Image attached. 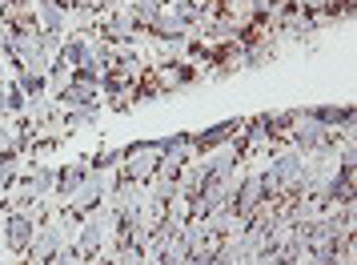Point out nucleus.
Here are the masks:
<instances>
[{
  "instance_id": "nucleus-2",
  "label": "nucleus",
  "mask_w": 357,
  "mask_h": 265,
  "mask_svg": "<svg viewBox=\"0 0 357 265\" xmlns=\"http://www.w3.org/2000/svg\"><path fill=\"white\" fill-rule=\"evenodd\" d=\"M40 213H49V205L4 209V217H0V245H4V253L24 257V249H29V241H33V229H36V217Z\"/></svg>"
},
{
  "instance_id": "nucleus-1",
  "label": "nucleus",
  "mask_w": 357,
  "mask_h": 265,
  "mask_svg": "<svg viewBox=\"0 0 357 265\" xmlns=\"http://www.w3.org/2000/svg\"><path fill=\"white\" fill-rule=\"evenodd\" d=\"M109 241H113V209L109 205H100L93 213H84L77 221V237H73V245L81 253L84 262H93L100 253H109Z\"/></svg>"
},
{
  "instance_id": "nucleus-6",
  "label": "nucleus",
  "mask_w": 357,
  "mask_h": 265,
  "mask_svg": "<svg viewBox=\"0 0 357 265\" xmlns=\"http://www.w3.org/2000/svg\"><path fill=\"white\" fill-rule=\"evenodd\" d=\"M269 201V193H265V181H261V173H241L237 177V185H233V197H229V209L237 213V221H249V217L257 213L261 205Z\"/></svg>"
},
{
  "instance_id": "nucleus-11",
  "label": "nucleus",
  "mask_w": 357,
  "mask_h": 265,
  "mask_svg": "<svg viewBox=\"0 0 357 265\" xmlns=\"http://www.w3.org/2000/svg\"><path fill=\"white\" fill-rule=\"evenodd\" d=\"M129 13H132V20L141 24V33H145L149 24L165 13V0H129Z\"/></svg>"
},
{
  "instance_id": "nucleus-13",
  "label": "nucleus",
  "mask_w": 357,
  "mask_h": 265,
  "mask_svg": "<svg viewBox=\"0 0 357 265\" xmlns=\"http://www.w3.org/2000/svg\"><path fill=\"white\" fill-rule=\"evenodd\" d=\"M185 262H189V249H185V241H181V237H173V241H169V245L153 257V265H185Z\"/></svg>"
},
{
  "instance_id": "nucleus-8",
  "label": "nucleus",
  "mask_w": 357,
  "mask_h": 265,
  "mask_svg": "<svg viewBox=\"0 0 357 265\" xmlns=\"http://www.w3.org/2000/svg\"><path fill=\"white\" fill-rule=\"evenodd\" d=\"M89 177V157H81V161H68V165L56 169V189H52V197L61 201V205H68L73 201V193L81 189V181Z\"/></svg>"
},
{
  "instance_id": "nucleus-14",
  "label": "nucleus",
  "mask_w": 357,
  "mask_h": 265,
  "mask_svg": "<svg viewBox=\"0 0 357 265\" xmlns=\"http://www.w3.org/2000/svg\"><path fill=\"white\" fill-rule=\"evenodd\" d=\"M17 149V125H8V116L0 121V153Z\"/></svg>"
},
{
  "instance_id": "nucleus-10",
  "label": "nucleus",
  "mask_w": 357,
  "mask_h": 265,
  "mask_svg": "<svg viewBox=\"0 0 357 265\" xmlns=\"http://www.w3.org/2000/svg\"><path fill=\"white\" fill-rule=\"evenodd\" d=\"M20 169H24V153H17V149L0 153V193H8V185L20 177Z\"/></svg>"
},
{
  "instance_id": "nucleus-12",
  "label": "nucleus",
  "mask_w": 357,
  "mask_h": 265,
  "mask_svg": "<svg viewBox=\"0 0 357 265\" xmlns=\"http://www.w3.org/2000/svg\"><path fill=\"white\" fill-rule=\"evenodd\" d=\"M24 109H29V97H24V89H20L17 81H4V116H8V121H17Z\"/></svg>"
},
{
  "instance_id": "nucleus-16",
  "label": "nucleus",
  "mask_w": 357,
  "mask_h": 265,
  "mask_svg": "<svg viewBox=\"0 0 357 265\" xmlns=\"http://www.w3.org/2000/svg\"><path fill=\"white\" fill-rule=\"evenodd\" d=\"M0 121H4V81H0Z\"/></svg>"
},
{
  "instance_id": "nucleus-7",
  "label": "nucleus",
  "mask_w": 357,
  "mask_h": 265,
  "mask_svg": "<svg viewBox=\"0 0 357 265\" xmlns=\"http://www.w3.org/2000/svg\"><path fill=\"white\" fill-rule=\"evenodd\" d=\"M245 121H237V116H229V121H217V125H209V129L193 132V157H205V153L221 149V145H229L237 132H241Z\"/></svg>"
},
{
  "instance_id": "nucleus-18",
  "label": "nucleus",
  "mask_w": 357,
  "mask_h": 265,
  "mask_svg": "<svg viewBox=\"0 0 357 265\" xmlns=\"http://www.w3.org/2000/svg\"><path fill=\"white\" fill-rule=\"evenodd\" d=\"M165 4H173V0H165Z\"/></svg>"
},
{
  "instance_id": "nucleus-3",
  "label": "nucleus",
  "mask_w": 357,
  "mask_h": 265,
  "mask_svg": "<svg viewBox=\"0 0 357 265\" xmlns=\"http://www.w3.org/2000/svg\"><path fill=\"white\" fill-rule=\"evenodd\" d=\"M68 229H73V225H68L65 217H45V221H36L33 241H29V249H24V257H20V262H24V265H49L52 257L61 253Z\"/></svg>"
},
{
  "instance_id": "nucleus-5",
  "label": "nucleus",
  "mask_w": 357,
  "mask_h": 265,
  "mask_svg": "<svg viewBox=\"0 0 357 265\" xmlns=\"http://www.w3.org/2000/svg\"><path fill=\"white\" fill-rule=\"evenodd\" d=\"M157 161H161L157 141H132L129 149H121V165H116V173H121V177H129V181L145 185L149 177L157 173Z\"/></svg>"
},
{
  "instance_id": "nucleus-9",
  "label": "nucleus",
  "mask_w": 357,
  "mask_h": 265,
  "mask_svg": "<svg viewBox=\"0 0 357 265\" xmlns=\"http://www.w3.org/2000/svg\"><path fill=\"white\" fill-rule=\"evenodd\" d=\"M161 157H177V161H189L193 157V132H169L157 141Z\"/></svg>"
},
{
  "instance_id": "nucleus-15",
  "label": "nucleus",
  "mask_w": 357,
  "mask_h": 265,
  "mask_svg": "<svg viewBox=\"0 0 357 265\" xmlns=\"http://www.w3.org/2000/svg\"><path fill=\"white\" fill-rule=\"evenodd\" d=\"M297 8H305V13H321L325 8V0H293Z\"/></svg>"
},
{
  "instance_id": "nucleus-4",
  "label": "nucleus",
  "mask_w": 357,
  "mask_h": 265,
  "mask_svg": "<svg viewBox=\"0 0 357 265\" xmlns=\"http://www.w3.org/2000/svg\"><path fill=\"white\" fill-rule=\"evenodd\" d=\"M321 24L325 20L317 17V13H305V8H297L293 0H281L277 13H273V20H269V33L289 36V40H305V36H313Z\"/></svg>"
},
{
  "instance_id": "nucleus-17",
  "label": "nucleus",
  "mask_w": 357,
  "mask_h": 265,
  "mask_svg": "<svg viewBox=\"0 0 357 265\" xmlns=\"http://www.w3.org/2000/svg\"><path fill=\"white\" fill-rule=\"evenodd\" d=\"M141 265H153V262H141Z\"/></svg>"
}]
</instances>
